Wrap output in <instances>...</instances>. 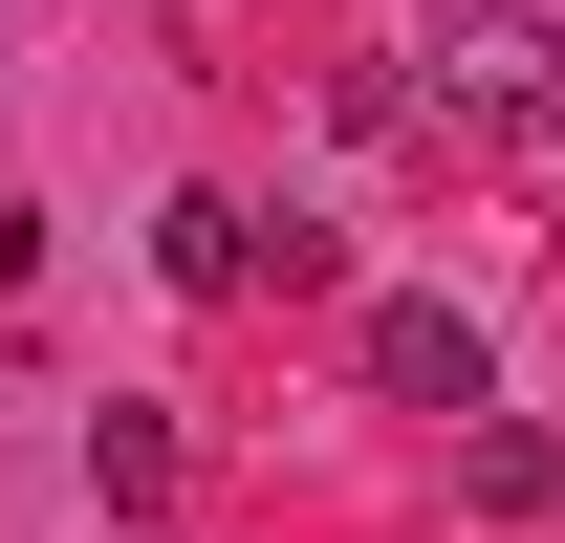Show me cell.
Listing matches in <instances>:
<instances>
[{"label":"cell","instance_id":"obj_1","mask_svg":"<svg viewBox=\"0 0 565 543\" xmlns=\"http://www.w3.org/2000/svg\"><path fill=\"white\" fill-rule=\"evenodd\" d=\"M414 87L457 152H565V0H457L414 44Z\"/></svg>","mask_w":565,"mask_h":543},{"label":"cell","instance_id":"obj_5","mask_svg":"<svg viewBox=\"0 0 565 543\" xmlns=\"http://www.w3.org/2000/svg\"><path fill=\"white\" fill-rule=\"evenodd\" d=\"M87 478L109 500H174V413H87Z\"/></svg>","mask_w":565,"mask_h":543},{"label":"cell","instance_id":"obj_2","mask_svg":"<svg viewBox=\"0 0 565 543\" xmlns=\"http://www.w3.org/2000/svg\"><path fill=\"white\" fill-rule=\"evenodd\" d=\"M349 370L392 413H500V348H479V305H435V283H392V305H370L349 327Z\"/></svg>","mask_w":565,"mask_h":543},{"label":"cell","instance_id":"obj_3","mask_svg":"<svg viewBox=\"0 0 565 543\" xmlns=\"http://www.w3.org/2000/svg\"><path fill=\"white\" fill-rule=\"evenodd\" d=\"M152 262H174V305H262V283H327V239L262 217V196H174V217H152Z\"/></svg>","mask_w":565,"mask_h":543},{"label":"cell","instance_id":"obj_6","mask_svg":"<svg viewBox=\"0 0 565 543\" xmlns=\"http://www.w3.org/2000/svg\"><path fill=\"white\" fill-rule=\"evenodd\" d=\"M22 283H44V217H22V196H0V305H22Z\"/></svg>","mask_w":565,"mask_h":543},{"label":"cell","instance_id":"obj_4","mask_svg":"<svg viewBox=\"0 0 565 543\" xmlns=\"http://www.w3.org/2000/svg\"><path fill=\"white\" fill-rule=\"evenodd\" d=\"M457 500H479V522H544V500H565V457L522 435V413H479V435H457Z\"/></svg>","mask_w":565,"mask_h":543}]
</instances>
